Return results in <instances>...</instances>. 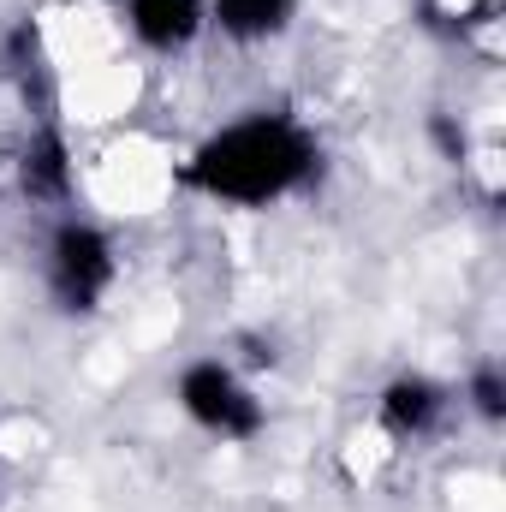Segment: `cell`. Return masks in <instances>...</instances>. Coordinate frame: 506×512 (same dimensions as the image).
Wrapping results in <instances>:
<instances>
[{"label":"cell","instance_id":"cell-1","mask_svg":"<svg viewBox=\"0 0 506 512\" xmlns=\"http://www.w3.org/2000/svg\"><path fill=\"white\" fill-rule=\"evenodd\" d=\"M310 167H316V143L304 131L280 114H256V120H239L221 137H209L191 155L185 179L227 203H274L292 185H304Z\"/></svg>","mask_w":506,"mask_h":512},{"label":"cell","instance_id":"cell-2","mask_svg":"<svg viewBox=\"0 0 506 512\" xmlns=\"http://www.w3.org/2000/svg\"><path fill=\"white\" fill-rule=\"evenodd\" d=\"M179 405H185L203 429H215V435H227V441H251L256 429H262V405H256L251 387L239 382L227 364H191V370L179 376Z\"/></svg>","mask_w":506,"mask_h":512},{"label":"cell","instance_id":"cell-3","mask_svg":"<svg viewBox=\"0 0 506 512\" xmlns=\"http://www.w3.org/2000/svg\"><path fill=\"white\" fill-rule=\"evenodd\" d=\"M48 256H54V292L66 310H96V298L114 286V245L84 221H66Z\"/></svg>","mask_w":506,"mask_h":512},{"label":"cell","instance_id":"cell-4","mask_svg":"<svg viewBox=\"0 0 506 512\" xmlns=\"http://www.w3.org/2000/svg\"><path fill=\"white\" fill-rule=\"evenodd\" d=\"M131 30L149 48H185L203 30V0H131Z\"/></svg>","mask_w":506,"mask_h":512},{"label":"cell","instance_id":"cell-5","mask_svg":"<svg viewBox=\"0 0 506 512\" xmlns=\"http://www.w3.org/2000/svg\"><path fill=\"white\" fill-rule=\"evenodd\" d=\"M435 417H441V387L423 382V376H399L381 393V423L393 435H423Z\"/></svg>","mask_w":506,"mask_h":512},{"label":"cell","instance_id":"cell-6","mask_svg":"<svg viewBox=\"0 0 506 512\" xmlns=\"http://www.w3.org/2000/svg\"><path fill=\"white\" fill-rule=\"evenodd\" d=\"M24 191L30 197H66L72 191V155H66V137L54 126H42L24 149Z\"/></svg>","mask_w":506,"mask_h":512},{"label":"cell","instance_id":"cell-7","mask_svg":"<svg viewBox=\"0 0 506 512\" xmlns=\"http://www.w3.org/2000/svg\"><path fill=\"white\" fill-rule=\"evenodd\" d=\"M286 12H292V0H215V24L227 30V36H274L280 24H286Z\"/></svg>","mask_w":506,"mask_h":512},{"label":"cell","instance_id":"cell-8","mask_svg":"<svg viewBox=\"0 0 506 512\" xmlns=\"http://www.w3.org/2000/svg\"><path fill=\"white\" fill-rule=\"evenodd\" d=\"M471 399H477V411L495 423L506 411V387H501V370H477V382H471Z\"/></svg>","mask_w":506,"mask_h":512}]
</instances>
